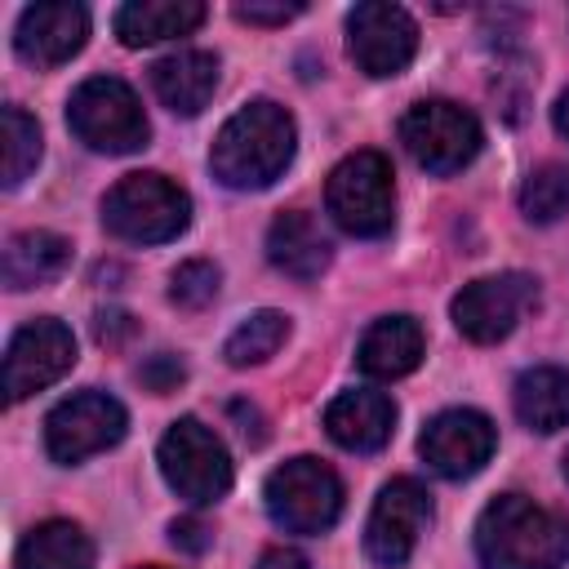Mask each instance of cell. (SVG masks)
Masks as SVG:
<instances>
[{
    "label": "cell",
    "mask_w": 569,
    "mask_h": 569,
    "mask_svg": "<svg viewBox=\"0 0 569 569\" xmlns=\"http://www.w3.org/2000/svg\"><path fill=\"white\" fill-rule=\"evenodd\" d=\"M67 124L89 151H107V156H129L151 138L138 93L116 76H89L67 98Z\"/></svg>",
    "instance_id": "4"
},
{
    "label": "cell",
    "mask_w": 569,
    "mask_h": 569,
    "mask_svg": "<svg viewBox=\"0 0 569 569\" xmlns=\"http://www.w3.org/2000/svg\"><path fill=\"white\" fill-rule=\"evenodd\" d=\"M138 382L151 396H169V391H178L187 382V360L173 356V351H160V356H151V360L138 365Z\"/></svg>",
    "instance_id": "28"
},
{
    "label": "cell",
    "mask_w": 569,
    "mask_h": 569,
    "mask_svg": "<svg viewBox=\"0 0 569 569\" xmlns=\"http://www.w3.org/2000/svg\"><path fill=\"white\" fill-rule=\"evenodd\" d=\"M169 542L178 551H187V556H204L213 547V529L204 520H196V516H182V520L169 525Z\"/></svg>",
    "instance_id": "30"
},
{
    "label": "cell",
    "mask_w": 569,
    "mask_h": 569,
    "mask_svg": "<svg viewBox=\"0 0 569 569\" xmlns=\"http://www.w3.org/2000/svg\"><path fill=\"white\" fill-rule=\"evenodd\" d=\"M71 365H76V338H71V329L62 320H53V316L27 320L9 338V347H4V400L18 405V400L44 391Z\"/></svg>",
    "instance_id": "12"
},
{
    "label": "cell",
    "mask_w": 569,
    "mask_h": 569,
    "mask_svg": "<svg viewBox=\"0 0 569 569\" xmlns=\"http://www.w3.org/2000/svg\"><path fill=\"white\" fill-rule=\"evenodd\" d=\"M240 22H249V27H284V22H293L298 13H302V4H236L231 9Z\"/></svg>",
    "instance_id": "31"
},
{
    "label": "cell",
    "mask_w": 569,
    "mask_h": 569,
    "mask_svg": "<svg viewBox=\"0 0 569 569\" xmlns=\"http://www.w3.org/2000/svg\"><path fill=\"white\" fill-rule=\"evenodd\" d=\"M267 516L284 533H325L342 516V480L320 458H289L262 485Z\"/></svg>",
    "instance_id": "6"
},
{
    "label": "cell",
    "mask_w": 569,
    "mask_h": 569,
    "mask_svg": "<svg viewBox=\"0 0 569 569\" xmlns=\"http://www.w3.org/2000/svg\"><path fill=\"white\" fill-rule=\"evenodd\" d=\"M124 427H129V413L116 396L107 391H76L67 400H58L44 418V449L53 462L71 467V462H84L111 445L124 440Z\"/></svg>",
    "instance_id": "9"
},
{
    "label": "cell",
    "mask_w": 569,
    "mask_h": 569,
    "mask_svg": "<svg viewBox=\"0 0 569 569\" xmlns=\"http://www.w3.org/2000/svg\"><path fill=\"white\" fill-rule=\"evenodd\" d=\"M565 480H569V453H565Z\"/></svg>",
    "instance_id": "34"
},
{
    "label": "cell",
    "mask_w": 569,
    "mask_h": 569,
    "mask_svg": "<svg viewBox=\"0 0 569 569\" xmlns=\"http://www.w3.org/2000/svg\"><path fill=\"white\" fill-rule=\"evenodd\" d=\"M151 89L173 116H200L218 89V58L204 49H173L151 62Z\"/></svg>",
    "instance_id": "17"
},
{
    "label": "cell",
    "mask_w": 569,
    "mask_h": 569,
    "mask_svg": "<svg viewBox=\"0 0 569 569\" xmlns=\"http://www.w3.org/2000/svg\"><path fill=\"white\" fill-rule=\"evenodd\" d=\"M89 40V9L71 0L27 4L13 27V49L31 67H62L71 62Z\"/></svg>",
    "instance_id": "15"
},
{
    "label": "cell",
    "mask_w": 569,
    "mask_h": 569,
    "mask_svg": "<svg viewBox=\"0 0 569 569\" xmlns=\"http://www.w3.org/2000/svg\"><path fill=\"white\" fill-rule=\"evenodd\" d=\"M347 53L365 76H400L418 53V22L400 4L365 0L347 13Z\"/></svg>",
    "instance_id": "13"
},
{
    "label": "cell",
    "mask_w": 569,
    "mask_h": 569,
    "mask_svg": "<svg viewBox=\"0 0 569 569\" xmlns=\"http://www.w3.org/2000/svg\"><path fill=\"white\" fill-rule=\"evenodd\" d=\"M191 222V196L164 173H124L102 196V227L129 244L178 240Z\"/></svg>",
    "instance_id": "3"
},
{
    "label": "cell",
    "mask_w": 569,
    "mask_h": 569,
    "mask_svg": "<svg viewBox=\"0 0 569 569\" xmlns=\"http://www.w3.org/2000/svg\"><path fill=\"white\" fill-rule=\"evenodd\" d=\"M13 565L18 569H93V542L71 520H44L18 542Z\"/></svg>",
    "instance_id": "23"
},
{
    "label": "cell",
    "mask_w": 569,
    "mask_h": 569,
    "mask_svg": "<svg viewBox=\"0 0 569 569\" xmlns=\"http://www.w3.org/2000/svg\"><path fill=\"white\" fill-rule=\"evenodd\" d=\"M204 18H209V9L200 0H129L116 9V36H120V44L142 49V44L191 36Z\"/></svg>",
    "instance_id": "21"
},
{
    "label": "cell",
    "mask_w": 569,
    "mask_h": 569,
    "mask_svg": "<svg viewBox=\"0 0 569 569\" xmlns=\"http://www.w3.org/2000/svg\"><path fill=\"white\" fill-rule=\"evenodd\" d=\"M289 338V316L284 311H253L249 320H240L227 342H222V356L231 369H249V365H262L271 360Z\"/></svg>",
    "instance_id": "24"
},
{
    "label": "cell",
    "mask_w": 569,
    "mask_h": 569,
    "mask_svg": "<svg viewBox=\"0 0 569 569\" xmlns=\"http://www.w3.org/2000/svg\"><path fill=\"white\" fill-rule=\"evenodd\" d=\"M551 120H556V129L569 138V89L556 98V107H551Z\"/></svg>",
    "instance_id": "33"
},
{
    "label": "cell",
    "mask_w": 569,
    "mask_h": 569,
    "mask_svg": "<svg viewBox=\"0 0 569 569\" xmlns=\"http://www.w3.org/2000/svg\"><path fill=\"white\" fill-rule=\"evenodd\" d=\"M476 556L485 569H565L569 520L525 493H498L476 520Z\"/></svg>",
    "instance_id": "2"
},
{
    "label": "cell",
    "mask_w": 569,
    "mask_h": 569,
    "mask_svg": "<svg viewBox=\"0 0 569 569\" xmlns=\"http://www.w3.org/2000/svg\"><path fill=\"white\" fill-rule=\"evenodd\" d=\"M493 449H498V427L480 409H445L418 436L422 462L445 480L476 476L493 458Z\"/></svg>",
    "instance_id": "14"
},
{
    "label": "cell",
    "mask_w": 569,
    "mask_h": 569,
    "mask_svg": "<svg viewBox=\"0 0 569 569\" xmlns=\"http://www.w3.org/2000/svg\"><path fill=\"white\" fill-rule=\"evenodd\" d=\"M325 431H329L333 445H342L351 453H373L396 431V405L382 391H365V387L342 391L325 409Z\"/></svg>",
    "instance_id": "16"
},
{
    "label": "cell",
    "mask_w": 569,
    "mask_h": 569,
    "mask_svg": "<svg viewBox=\"0 0 569 569\" xmlns=\"http://www.w3.org/2000/svg\"><path fill=\"white\" fill-rule=\"evenodd\" d=\"M422 347H427V338L413 316H382L365 329V338L356 347V365L378 382H396L422 365Z\"/></svg>",
    "instance_id": "19"
},
{
    "label": "cell",
    "mask_w": 569,
    "mask_h": 569,
    "mask_svg": "<svg viewBox=\"0 0 569 569\" xmlns=\"http://www.w3.org/2000/svg\"><path fill=\"white\" fill-rule=\"evenodd\" d=\"M293 147H298L293 116L280 102L258 98L218 129L209 147V169L231 191H258V187H271L289 169Z\"/></svg>",
    "instance_id": "1"
},
{
    "label": "cell",
    "mask_w": 569,
    "mask_h": 569,
    "mask_svg": "<svg viewBox=\"0 0 569 569\" xmlns=\"http://www.w3.org/2000/svg\"><path fill=\"white\" fill-rule=\"evenodd\" d=\"M133 333H138V320H133L129 311H120V307H107V311L93 316V338H98L102 347H120V342H129Z\"/></svg>",
    "instance_id": "29"
},
{
    "label": "cell",
    "mask_w": 569,
    "mask_h": 569,
    "mask_svg": "<svg viewBox=\"0 0 569 569\" xmlns=\"http://www.w3.org/2000/svg\"><path fill=\"white\" fill-rule=\"evenodd\" d=\"M520 213L529 222H556L569 213V164L547 160L520 187Z\"/></svg>",
    "instance_id": "25"
},
{
    "label": "cell",
    "mask_w": 569,
    "mask_h": 569,
    "mask_svg": "<svg viewBox=\"0 0 569 569\" xmlns=\"http://www.w3.org/2000/svg\"><path fill=\"white\" fill-rule=\"evenodd\" d=\"M511 405H516V418L538 436L569 427V369H556V365L525 369L511 387Z\"/></svg>",
    "instance_id": "22"
},
{
    "label": "cell",
    "mask_w": 569,
    "mask_h": 569,
    "mask_svg": "<svg viewBox=\"0 0 569 569\" xmlns=\"http://www.w3.org/2000/svg\"><path fill=\"white\" fill-rule=\"evenodd\" d=\"M325 209L329 218L360 240L387 236L396 222V182L382 151H351L333 164L325 182Z\"/></svg>",
    "instance_id": "5"
},
{
    "label": "cell",
    "mask_w": 569,
    "mask_h": 569,
    "mask_svg": "<svg viewBox=\"0 0 569 569\" xmlns=\"http://www.w3.org/2000/svg\"><path fill=\"white\" fill-rule=\"evenodd\" d=\"M267 258L276 271H284L289 280H320V271L329 267L333 249L320 231V222L302 209H284L276 213V222L267 227Z\"/></svg>",
    "instance_id": "18"
},
{
    "label": "cell",
    "mask_w": 569,
    "mask_h": 569,
    "mask_svg": "<svg viewBox=\"0 0 569 569\" xmlns=\"http://www.w3.org/2000/svg\"><path fill=\"white\" fill-rule=\"evenodd\" d=\"M258 569H311V560L302 551H293V547H267L258 556Z\"/></svg>",
    "instance_id": "32"
},
{
    "label": "cell",
    "mask_w": 569,
    "mask_h": 569,
    "mask_svg": "<svg viewBox=\"0 0 569 569\" xmlns=\"http://www.w3.org/2000/svg\"><path fill=\"white\" fill-rule=\"evenodd\" d=\"M427 525H431V493L418 480L396 476L373 498V511L365 525V556L378 569H400L418 551Z\"/></svg>",
    "instance_id": "10"
},
{
    "label": "cell",
    "mask_w": 569,
    "mask_h": 569,
    "mask_svg": "<svg viewBox=\"0 0 569 569\" xmlns=\"http://www.w3.org/2000/svg\"><path fill=\"white\" fill-rule=\"evenodd\" d=\"M4 187H22L27 173L40 164V124L22 107H4Z\"/></svg>",
    "instance_id": "26"
},
{
    "label": "cell",
    "mask_w": 569,
    "mask_h": 569,
    "mask_svg": "<svg viewBox=\"0 0 569 569\" xmlns=\"http://www.w3.org/2000/svg\"><path fill=\"white\" fill-rule=\"evenodd\" d=\"M400 142L427 173H458L480 156L485 129L467 107L449 98H422L400 116Z\"/></svg>",
    "instance_id": "8"
},
{
    "label": "cell",
    "mask_w": 569,
    "mask_h": 569,
    "mask_svg": "<svg viewBox=\"0 0 569 569\" xmlns=\"http://www.w3.org/2000/svg\"><path fill=\"white\" fill-rule=\"evenodd\" d=\"M67 267H71V240L58 231H18L4 240V253H0V280L13 293L53 284Z\"/></svg>",
    "instance_id": "20"
},
{
    "label": "cell",
    "mask_w": 569,
    "mask_h": 569,
    "mask_svg": "<svg viewBox=\"0 0 569 569\" xmlns=\"http://www.w3.org/2000/svg\"><path fill=\"white\" fill-rule=\"evenodd\" d=\"M218 284H222L218 267L204 262V258H191L169 276V302L182 307V311H204L218 298Z\"/></svg>",
    "instance_id": "27"
},
{
    "label": "cell",
    "mask_w": 569,
    "mask_h": 569,
    "mask_svg": "<svg viewBox=\"0 0 569 569\" xmlns=\"http://www.w3.org/2000/svg\"><path fill=\"white\" fill-rule=\"evenodd\" d=\"M533 298H538V280L533 276L502 271V276H480V280L462 284L449 311H453V325H458L462 338L489 347V342H502L525 320Z\"/></svg>",
    "instance_id": "11"
},
{
    "label": "cell",
    "mask_w": 569,
    "mask_h": 569,
    "mask_svg": "<svg viewBox=\"0 0 569 569\" xmlns=\"http://www.w3.org/2000/svg\"><path fill=\"white\" fill-rule=\"evenodd\" d=\"M160 476L164 485L187 498L191 507H209L231 489V453L227 445L200 422V418H178L160 436Z\"/></svg>",
    "instance_id": "7"
},
{
    "label": "cell",
    "mask_w": 569,
    "mask_h": 569,
    "mask_svg": "<svg viewBox=\"0 0 569 569\" xmlns=\"http://www.w3.org/2000/svg\"><path fill=\"white\" fill-rule=\"evenodd\" d=\"M142 569H160V565H142Z\"/></svg>",
    "instance_id": "35"
}]
</instances>
